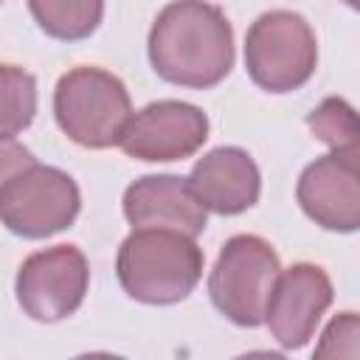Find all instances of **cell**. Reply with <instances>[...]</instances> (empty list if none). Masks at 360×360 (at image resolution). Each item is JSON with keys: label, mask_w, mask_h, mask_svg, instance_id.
Here are the masks:
<instances>
[{"label": "cell", "mask_w": 360, "mask_h": 360, "mask_svg": "<svg viewBox=\"0 0 360 360\" xmlns=\"http://www.w3.org/2000/svg\"><path fill=\"white\" fill-rule=\"evenodd\" d=\"M332 304V281L318 264H292L278 273L264 321L284 349L304 346Z\"/></svg>", "instance_id": "obj_10"}, {"label": "cell", "mask_w": 360, "mask_h": 360, "mask_svg": "<svg viewBox=\"0 0 360 360\" xmlns=\"http://www.w3.org/2000/svg\"><path fill=\"white\" fill-rule=\"evenodd\" d=\"M37 25L56 39L90 37L104 14V0H28Z\"/></svg>", "instance_id": "obj_13"}, {"label": "cell", "mask_w": 360, "mask_h": 360, "mask_svg": "<svg viewBox=\"0 0 360 360\" xmlns=\"http://www.w3.org/2000/svg\"><path fill=\"white\" fill-rule=\"evenodd\" d=\"M281 273L278 256L262 236L239 233L228 239L208 278L214 307L239 326L264 323L267 301Z\"/></svg>", "instance_id": "obj_4"}, {"label": "cell", "mask_w": 360, "mask_h": 360, "mask_svg": "<svg viewBox=\"0 0 360 360\" xmlns=\"http://www.w3.org/2000/svg\"><path fill=\"white\" fill-rule=\"evenodd\" d=\"M307 127L323 143L338 152H360L357 146V115L343 98H323L309 115Z\"/></svg>", "instance_id": "obj_15"}, {"label": "cell", "mask_w": 360, "mask_h": 360, "mask_svg": "<svg viewBox=\"0 0 360 360\" xmlns=\"http://www.w3.org/2000/svg\"><path fill=\"white\" fill-rule=\"evenodd\" d=\"M357 335H360V321H357V315H354V312L338 315V318L326 326V332H323V338H321V346L315 349V357H349V360H354L357 352H360Z\"/></svg>", "instance_id": "obj_16"}, {"label": "cell", "mask_w": 360, "mask_h": 360, "mask_svg": "<svg viewBox=\"0 0 360 360\" xmlns=\"http://www.w3.org/2000/svg\"><path fill=\"white\" fill-rule=\"evenodd\" d=\"M31 163H37V158L20 141H14V135H0V188Z\"/></svg>", "instance_id": "obj_17"}, {"label": "cell", "mask_w": 360, "mask_h": 360, "mask_svg": "<svg viewBox=\"0 0 360 360\" xmlns=\"http://www.w3.org/2000/svg\"><path fill=\"white\" fill-rule=\"evenodd\" d=\"M318 62V45L309 22L295 11L262 14L245 39V65L250 79L267 93H290L309 82Z\"/></svg>", "instance_id": "obj_5"}, {"label": "cell", "mask_w": 360, "mask_h": 360, "mask_svg": "<svg viewBox=\"0 0 360 360\" xmlns=\"http://www.w3.org/2000/svg\"><path fill=\"white\" fill-rule=\"evenodd\" d=\"M118 281L143 304H177L202 276V250L194 236L169 228H135L118 248Z\"/></svg>", "instance_id": "obj_2"}, {"label": "cell", "mask_w": 360, "mask_h": 360, "mask_svg": "<svg viewBox=\"0 0 360 360\" xmlns=\"http://www.w3.org/2000/svg\"><path fill=\"white\" fill-rule=\"evenodd\" d=\"M53 112L62 132L90 149H107L121 141L132 104L124 82L101 68H73L53 93Z\"/></svg>", "instance_id": "obj_3"}, {"label": "cell", "mask_w": 360, "mask_h": 360, "mask_svg": "<svg viewBox=\"0 0 360 360\" xmlns=\"http://www.w3.org/2000/svg\"><path fill=\"white\" fill-rule=\"evenodd\" d=\"M304 214L326 231L349 233L360 225V152H338L309 163L298 180Z\"/></svg>", "instance_id": "obj_9"}, {"label": "cell", "mask_w": 360, "mask_h": 360, "mask_svg": "<svg viewBox=\"0 0 360 360\" xmlns=\"http://www.w3.org/2000/svg\"><path fill=\"white\" fill-rule=\"evenodd\" d=\"M82 197L70 174L31 163L0 188V222L25 239L65 231L79 214Z\"/></svg>", "instance_id": "obj_6"}, {"label": "cell", "mask_w": 360, "mask_h": 360, "mask_svg": "<svg viewBox=\"0 0 360 360\" xmlns=\"http://www.w3.org/2000/svg\"><path fill=\"white\" fill-rule=\"evenodd\" d=\"M149 62L183 87H214L233 68V31L222 8L205 0H174L152 22Z\"/></svg>", "instance_id": "obj_1"}, {"label": "cell", "mask_w": 360, "mask_h": 360, "mask_svg": "<svg viewBox=\"0 0 360 360\" xmlns=\"http://www.w3.org/2000/svg\"><path fill=\"white\" fill-rule=\"evenodd\" d=\"M208 138V118L200 107L186 101H155L135 112L118 146L138 160L166 163L194 155Z\"/></svg>", "instance_id": "obj_8"}, {"label": "cell", "mask_w": 360, "mask_h": 360, "mask_svg": "<svg viewBox=\"0 0 360 360\" xmlns=\"http://www.w3.org/2000/svg\"><path fill=\"white\" fill-rule=\"evenodd\" d=\"M191 191L205 211L233 217L259 200V169L253 158L236 146H219L197 160L188 177Z\"/></svg>", "instance_id": "obj_12"}, {"label": "cell", "mask_w": 360, "mask_h": 360, "mask_svg": "<svg viewBox=\"0 0 360 360\" xmlns=\"http://www.w3.org/2000/svg\"><path fill=\"white\" fill-rule=\"evenodd\" d=\"M87 259L73 245H56L31 253L17 273V301L39 323H56L73 315L87 292Z\"/></svg>", "instance_id": "obj_7"}, {"label": "cell", "mask_w": 360, "mask_h": 360, "mask_svg": "<svg viewBox=\"0 0 360 360\" xmlns=\"http://www.w3.org/2000/svg\"><path fill=\"white\" fill-rule=\"evenodd\" d=\"M37 112V82L14 65H0V135L22 132Z\"/></svg>", "instance_id": "obj_14"}, {"label": "cell", "mask_w": 360, "mask_h": 360, "mask_svg": "<svg viewBox=\"0 0 360 360\" xmlns=\"http://www.w3.org/2000/svg\"><path fill=\"white\" fill-rule=\"evenodd\" d=\"M124 214L132 228H169L188 236L202 233L205 208L188 180L174 174H149L124 191Z\"/></svg>", "instance_id": "obj_11"}]
</instances>
